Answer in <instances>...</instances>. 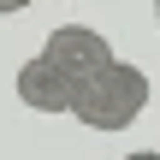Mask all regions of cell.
Wrapping results in <instances>:
<instances>
[{"instance_id": "cell-5", "label": "cell", "mask_w": 160, "mask_h": 160, "mask_svg": "<svg viewBox=\"0 0 160 160\" xmlns=\"http://www.w3.org/2000/svg\"><path fill=\"white\" fill-rule=\"evenodd\" d=\"M125 160H160V154H154V148H137V154H125Z\"/></svg>"}, {"instance_id": "cell-4", "label": "cell", "mask_w": 160, "mask_h": 160, "mask_svg": "<svg viewBox=\"0 0 160 160\" xmlns=\"http://www.w3.org/2000/svg\"><path fill=\"white\" fill-rule=\"evenodd\" d=\"M24 6H36V0H0V18H12V12H24Z\"/></svg>"}, {"instance_id": "cell-3", "label": "cell", "mask_w": 160, "mask_h": 160, "mask_svg": "<svg viewBox=\"0 0 160 160\" xmlns=\"http://www.w3.org/2000/svg\"><path fill=\"white\" fill-rule=\"evenodd\" d=\"M12 89H18V101L30 107V113H71V101H77V83L48 59V53H36V59H24L18 65V77H12Z\"/></svg>"}, {"instance_id": "cell-2", "label": "cell", "mask_w": 160, "mask_h": 160, "mask_svg": "<svg viewBox=\"0 0 160 160\" xmlns=\"http://www.w3.org/2000/svg\"><path fill=\"white\" fill-rule=\"evenodd\" d=\"M42 53H48L71 83H89V77L113 59V42H107L101 30H89V24H59V30H48Z\"/></svg>"}, {"instance_id": "cell-6", "label": "cell", "mask_w": 160, "mask_h": 160, "mask_svg": "<svg viewBox=\"0 0 160 160\" xmlns=\"http://www.w3.org/2000/svg\"><path fill=\"white\" fill-rule=\"evenodd\" d=\"M154 18H160V0H154Z\"/></svg>"}, {"instance_id": "cell-1", "label": "cell", "mask_w": 160, "mask_h": 160, "mask_svg": "<svg viewBox=\"0 0 160 160\" xmlns=\"http://www.w3.org/2000/svg\"><path fill=\"white\" fill-rule=\"evenodd\" d=\"M142 107H148V71L113 53L89 83H77L71 119H83L89 131H131L142 119Z\"/></svg>"}]
</instances>
